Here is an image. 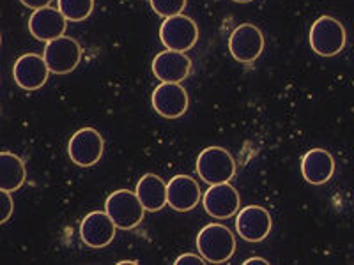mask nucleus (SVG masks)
Masks as SVG:
<instances>
[{
    "mask_svg": "<svg viewBox=\"0 0 354 265\" xmlns=\"http://www.w3.org/2000/svg\"><path fill=\"white\" fill-rule=\"evenodd\" d=\"M197 249L209 264H223L236 253V237L230 228L220 223L205 225L197 235Z\"/></svg>",
    "mask_w": 354,
    "mask_h": 265,
    "instance_id": "nucleus-1",
    "label": "nucleus"
},
{
    "mask_svg": "<svg viewBox=\"0 0 354 265\" xmlns=\"http://www.w3.org/2000/svg\"><path fill=\"white\" fill-rule=\"evenodd\" d=\"M310 46L319 57H335L347 43L346 28L337 18L321 17L310 28Z\"/></svg>",
    "mask_w": 354,
    "mask_h": 265,
    "instance_id": "nucleus-2",
    "label": "nucleus"
},
{
    "mask_svg": "<svg viewBox=\"0 0 354 265\" xmlns=\"http://www.w3.org/2000/svg\"><path fill=\"white\" fill-rule=\"evenodd\" d=\"M197 173L205 184L230 182L236 175V161L223 147H207L197 157Z\"/></svg>",
    "mask_w": 354,
    "mask_h": 265,
    "instance_id": "nucleus-3",
    "label": "nucleus"
},
{
    "mask_svg": "<svg viewBox=\"0 0 354 265\" xmlns=\"http://www.w3.org/2000/svg\"><path fill=\"white\" fill-rule=\"evenodd\" d=\"M105 210L117 228L131 230L137 228L144 219L145 209L142 207L137 193H133L129 189H117L106 198Z\"/></svg>",
    "mask_w": 354,
    "mask_h": 265,
    "instance_id": "nucleus-4",
    "label": "nucleus"
},
{
    "mask_svg": "<svg viewBox=\"0 0 354 265\" xmlns=\"http://www.w3.org/2000/svg\"><path fill=\"white\" fill-rule=\"evenodd\" d=\"M160 39L167 50L185 53L197 44L198 27L189 17L176 14L163 20L160 27Z\"/></svg>",
    "mask_w": 354,
    "mask_h": 265,
    "instance_id": "nucleus-5",
    "label": "nucleus"
},
{
    "mask_svg": "<svg viewBox=\"0 0 354 265\" xmlns=\"http://www.w3.org/2000/svg\"><path fill=\"white\" fill-rule=\"evenodd\" d=\"M43 59L53 75H68L78 68L82 61V46L77 39L61 36L44 46Z\"/></svg>",
    "mask_w": 354,
    "mask_h": 265,
    "instance_id": "nucleus-6",
    "label": "nucleus"
},
{
    "mask_svg": "<svg viewBox=\"0 0 354 265\" xmlns=\"http://www.w3.org/2000/svg\"><path fill=\"white\" fill-rule=\"evenodd\" d=\"M105 153V140L94 128H82L68 144L69 159L82 168L94 166Z\"/></svg>",
    "mask_w": 354,
    "mask_h": 265,
    "instance_id": "nucleus-7",
    "label": "nucleus"
},
{
    "mask_svg": "<svg viewBox=\"0 0 354 265\" xmlns=\"http://www.w3.org/2000/svg\"><path fill=\"white\" fill-rule=\"evenodd\" d=\"M229 50L234 61L241 64L257 61L264 50V36L261 28L252 23H241L234 28L229 37Z\"/></svg>",
    "mask_w": 354,
    "mask_h": 265,
    "instance_id": "nucleus-8",
    "label": "nucleus"
},
{
    "mask_svg": "<svg viewBox=\"0 0 354 265\" xmlns=\"http://www.w3.org/2000/svg\"><path fill=\"white\" fill-rule=\"evenodd\" d=\"M151 103L158 115L163 119H179L188 112L189 97L181 84H163L153 90Z\"/></svg>",
    "mask_w": 354,
    "mask_h": 265,
    "instance_id": "nucleus-9",
    "label": "nucleus"
},
{
    "mask_svg": "<svg viewBox=\"0 0 354 265\" xmlns=\"http://www.w3.org/2000/svg\"><path fill=\"white\" fill-rule=\"evenodd\" d=\"M202 205L205 213L214 219H229L239 210L241 198L238 189L229 182L221 184H211V188L202 197Z\"/></svg>",
    "mask_w": 354,
    "mask_h": 265,
    "instance_id": "nucleus-10",
    "label": "nucleus"
},
{
    "mask_svg": "<svg viewBox=\"0 0 354 265\" xmlns=\"http://www.w3.org/2000/svg\"><path fill=\"white\" fill-rule=\"evenodd\" d=\"M115 223L106 210H93L82 219L80 239L88 248H106L115 239Z\"/></svg>",
    "mask_w": 354,
    "mask_h": 265,
    "instance_id": "nucleus-11",
    "label": "nucleus"
},
{
    "mask_svg": "<svg viewBox=\"0 0 354 265\" xmlns=\"http://www.w3.org/2000/svg\"><path fill=\"white\" fill-rule=\"evenodd\" d=\"M273 221L270 213L261 205H248L241 209L236 217V230L246 242H262L271 232Z\"/></svg>",
    "mask_w": 354,
    "mask_h": 265,
    "instance_id": "nucleus-12",
    "label": "nucleus"
},
{
    "mask_svg": "<svg viewBox=\"0 0 354 265\" xmlns=\"http://www.w3.org/2000/svg\"><path fill=\"white\" fill-rule=\"evenodd\" d=\"M201 200V186L194 177L176 175L167 182V205L177 213L194 210Z\"/></svg>",
    "mask_w": 354,
    "mask_h": 265,
    "instance_id": "nucleus-13",
    "label": "nucleus"
},
{
    "mask_svg": "<svg viewBox=\"0 0 354 265\" xmlns=\"http://www.w3.org/2000/svg\"><path fill=\"white\" fill-rule=\"evenodd\" d=\"M50 69L37 53H25L12 66V77L24 90H37L48 81Z\"/></svg>",
    "mask_w": 354,
    "mask_h": 265,
    "instance_id": "nucleus-14",
    "label": "nucleus"
},
{
    "mask_svg": "<svg viewBox=\"0 0 354 265\" xmlns=\"http://www.w3.org/2000/svg\"><path fill=\"white\" fill-rule=\"evenodd\" d=\"M189 71H192V61L185 53L165 50L154 57L153 72L163 84H181L189 77Z\"/></svg>",
    "mask_w": 354,
    "mask_h": 265,
    "instance_id": "nucleus-15",
    "label": "nucleus"
},
{
    "mask_svg": "<svg viewBox=\"0 0 354 265\" xmlns=\"http://www.w3.org/2000/svg\"><path fill=\"white\" fill-rule=\"evenodd\" d=\"M66 28H68V20L62 17L59 9H53L50 6L46 8L36 9L32 17L28 20V30L36 39L50 43L57 37L64 36Z\"/></svg>",
    "mask_w": 354,
    "mask_h": 265,
    "instance_id": "nucleus-16",
    "label": "nucleus"
},
{
    "mask_svg": "<svg viewBox=\"0 0 354 265\" xmlns=\"http://www.w3.org/2000/svg\"><path fill=\"white\" fill-rule=\"evenodd\" d=\"M301 173L308 184H326L335 173L333 156L324 149L308 150L301 159Z\"/></svg>",
    "mask_w": 354,
    "mask_h": 265,
    "instance_id": "nucleus-17",
    "label": "nucleus"
},
{
    "mask_svg": "<svg viewBox=\"0 0 354 265\" xmlns=\"http://www.w3.org/2000/svg\"><path fill=\"white\" fill-rule=\"evenodd\" d=\"M135 193L147 213H158L167 205V182L154 173H145L142 177Z\"/></svg>",
    "mask_w": 354,
    "mask_h": 265,
    "instance_id": "nucleus-18",
    "label": "nucleus"
},
{
    "mask_svg": "<svg viewBox=\"0 0 354 265\" xmlns=\"http://www.w3.org/2000/svg\"><path fill=\"white\" fill-rule=\"evenodd\" d=\"M27 170L20 156L12 153H0V189L18 191L24 186Z\"/></svg>",
    "mask_w": 354,
    "mask_h": 265,
    "instance_id": "nucleus-19",
    "label": "nucleus"
},
{
    "mask_svg": "<svg viewBox=\"0 0 354 265\" xmlns=\"http://www.w3.org/2000/svg\"><path fill=\"white\" fill-rule=\"evenodd\" d=\"M59 11L68 21H84L93 14L94 0H57Z\"/></svg>",
    "mask_w": 354,
    "mask_h": 265,
    "instance_id": "nucleus-20",
    "label": "nucleus"
},
{
    "mask_svg": "<svg viewBox=\"0 0 354 265\" xmlns=\"http://www.w3.org/2000/svg\"><path fill=\"white\" fill-rule=\"evenodd\" d=\"M151 9L161 18H170L183 14L186 8V0H149Z\"/></svg>",
    "mask_w": 354,
    "mask_h": 265,
    "instance_id": "nucleus-21",
    "label": "nucleus"
},
{
    "mask_svg": "<svg viewBox=\"0 0 354 265\" xmlns=\"http://www.w3.org/2000/svg\"><path fill=\"white\" fill-rule=\"evenodd\" d=\"M12 210H15V204H12L11 193L0 189V225L8 223L9 217L12 216Z\"/></svg>",
    "mask_w": 354,
    "mask_h": 265,
    "instance_id": "nucleus-22",
    "label": "nucleus"
},
{
    "mask_svg": "<svg viewBox=\"0 0 354 265\" xmlns=\"http://www.w3.org/2000/svg\"><path fill=\"white\" fill-rule=\"evenodd\" d=\"M202 264H205L204 258L194 253H185L176 260V265H202Z\"/></svg>",
    "mask_w": 354,
    "mask_h": 265,
    "instance_id": "nucleus-23",
    "label": "nucleus"
},
{
    "mask_svg": "<svg viewBox=\"0 0 354 265\" xmlns=\"http://www.w3.org/2000/svg\"><path fill=\"white\" fill-rule=\"evenodd\" d=\"M20 2L25 6V8L34 9V11H36V9H41V8H46V6H50V2H52V0H20Z\"/></svg>",
    "mask_w": 354,
    "mask_h": 265,
    "instance_id": "nucleus-24",
    "label": "nucleus"
},
{
    "mask_svg": "<svg viewBox=\"0 0 354 265\" xmlns=\"http://www.w3.org/2000/svg\"><path fill=\"white\" fill-rule=\"evenodd\" d=\"M245 265H254V264H259V265H268L270 262L264 260V258H248V260L243 262Z\"/></svg>",
    "mask_w": 354,
    "mask_h": 265,
    "instance_id": "nucleus-25",
    "label": "nucleus"
},
{
    "mask_svg": "<svg viewBox=\"0 0 354 265\" xmlns=\"http://www.w3.org/2000/svg\"><path fill=\"white\" fill-rule=\"evenodd\" d=\"M234 2H239V4H248V2H254V0H234Z\"/></svg>",
    "mask_w": 354,
    "mask_h": 265,
    "instance_id": "nucleus-26",
    "label": "nucleus"
},
{
    "mask_svg": "<svg viewBox=\"0 0 354 265\" xmlns=\"http://www.w3.org/2000/svg\"><path fill=\"white\" fill-rule=\"evenodd\" d=\"M0 43H2V37H0Z\"/></svg>",
    "mask_w": 354,
    "mask_h": 265,
    "instance_id": "nucleus-27",
    "label": "nucleus"
}]
</instances>
